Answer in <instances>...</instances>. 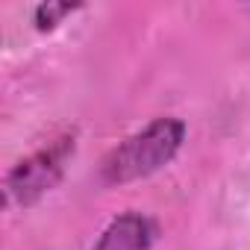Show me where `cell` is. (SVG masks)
<instances>
[{"label": "cell", "instance_id": "1", "mask_svg": "<svg viewBox=\"0 0 250 250\" xmlns=\"http://www.w3.org/2000/svg\"><path fill=\"white\" fill-rule=\"evenodd\" d=\"M186 142V124L180 118H156L145 130L118 142L100 162L103 186H127L162 171Z\"/></svg>", "mask_w": 250, "mask_h": 250}, {"label": "cell", "instance_id": "2", "mask_svg": "<svg viewBox=\"0 0 250 250\" xmlns=\"http://www.w3.org/2000/svg\"><path fill=\"white\" fill-rule=\"evenodd\" d=\"M71 156H74V136H62V139L50 142L47 147L36 150L33 156L21 159L18 165H12L6 180H3L6 206L27 209L33 203H39L44 194H50L62 183L65 165Z\"/></svg>", "mask_w": 250, "mask_h": 250}, {"label": "cell", "instance_id": "3", "mask_svg": "<svg viewBox=\"0 0 250 250\" xmlns=\"http://www.w3.org/2000/svg\"><path fill=\"white\" fill-rule=\"evenodd\" d=\"M156 241V224L142 212H124L109 221L91 250H150Z\"/></svg>", "mask_w": 250, "mask_h": 250}, {"label": "cell", "instance_id": "4", "mask_svg": "<svg viewBox=\"0 0 250 250\" xmlns=\"http://www.w3.org/2000/svg\"><path fill=\"white\" fill-rule=\"evenodd\" d=\"M80 3H56V0H47V3H39L36 6V27L44 33V30H53L56 24H62L71 12H77Z\"/></svg>", "mask_w": 250, "mask_h": 250}]
</instances>
